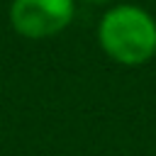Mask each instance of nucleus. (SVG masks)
Returning <instances> with one entry per match:
<instances>
[{"label":"nucleus","instance_id":"f257e3e1","mask_svg":"<svg viewBox=\"0 0 156 156\" xmlns=\"http://www.w3.org/2000/svg\"><path fill=\"white\" fill-rule=\"evenodd\" d=\"M100 49L119 66H141L156 56V20L139 5H112L98 24Z\"/></svg>","mask_w":156,"mask_h":156},{"label":"nucleus","instance_id":"f03ea898","mask_svg":"<svg viewBox=\"0 0 156 156\" xmlns=\"http://www.w3.org/2000/svg\"><path fill=\"white\" fill-rule=\"evenodd\" d=\"M76 17V0H12L10 24L24 39L61 34Z\"/></svg>","mask_w":156,"mask_h":156},{"label":"nucleus","instance_id":"7ed1b4c3","mask_svg":"<svg viewBox=\"0 0 156 156\" xmlns=\"http://www.w3.org/2000/svg\"><path fill=\"white\" fill-rule=\"evenodd\" d=\"M83 2H88V5H110L112 0H83Z\"/></svg>","mask_w":156,"mask_h":156}]
</instances>
